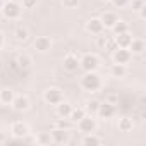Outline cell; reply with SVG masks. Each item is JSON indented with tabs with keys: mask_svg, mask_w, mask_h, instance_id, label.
<instances>
[{
	"mask_svg": "<svg viewBox=\"0 0 146 146\" xmlns=\"http://www.w3.org/2000/svg\"><path fill=\"white\" fill-rule=\"evenodd\" d=\"M137 12H139V17H141V19H146V5H143Z\"/></svg>",
	"mask_w": 146,
	"mask_h": 146,
	"instance_id": "cell-33",
	"label": "cell"
},
{
	"mask_svg": "<svg viewBox=\"0 0 146 146\" xmlns=\"http://www.w3.org/2000/svg\"><path fill=\"white\" fill-rule=\"evenodd\" d=\"M35 48H36L38 52L45 53V52H48V50L52 48V40H50L48 36H38V38L35 40Z\"/></svg>",
	"mask_w": 146,
	"mask_h": 146,
	"instance_id": "cell-13",
	"label": "cell"
},
{
	"mask_svg": "<svg viewBox=\"0 0 146 146\" xmlns=\"http://www.w3.org/2000/svg\"><path fill=\"white\" fill-rule=\"evenodd\" d=\"M132 5V11H139L143 5H144V0H132V2H129Z\"/></svg>",
	"mask_w": 146,
	"mask_h": 146,
	"instance_id": "cell-31",
	"label": "cell"
},
{
	"mask_svg": "<svg viewBox=\"0 0 146 146\" xmlns=\"http://www.w3.org/2000/svg\"><path fill=\"white\" fill-rule=\"evenodd\" d=\"M4 4H5V2H4V0H0V9H2V7H4Z\"/></svg>",
	"mask_w": 146,
	"mask_h": 146,
	"instance_id": "cell-36",
	"label": "cell"
},
{
	"mask_svg": "<svg viewBox=\"0 0 146 146\" xmlns=\"http://www.w3.org/2000/svg\"><path fill=\"white\" fill-rule=\"evenodd\" d=\"M131 58H132V53L129 52V48H120V46H117V48L113 50V62H115V64H124V65H127V64L131 62Z\"/></svg>",
	"mask_w": 146,
	"mask_h": 146,
	"instance_id": "cell-6",
	"label": "cell"
},
{
	"mask_svg": "<svg viewBox=\"0 0 146 146\" xmlns=\"http://www.w3.org/2000/svg\"><path fill=\"white\" fill-rule=\"evenodd\" d=\"M4 2H9V0H4Z\"/></svg>",
	"mask_w": 146,
	"mask_h": 146,
	"instance_id": "cell-37",
	"label": "cell"
},
{
	"mask_svg": "<svg viewBox=\"0 0 146 146\" xmlns=\"http://www.w3.org/2000/svg\"><path fill=\"white\" fill-rule=\"evenodd\" d=\"M0 11H2V14H4V17H5V19L14 21V19H19V17H21L23 7H21L17 2H14V0H9V2H5V4H4V7L0 9Z\"/></svg>",
	"mask_w": 146,
	"mask_h": 146,
	"instance_id": "cell-2",
	"label": "cell"
},
{
	"mask_svg": "<svg viewBox=\"0 0 146 146\" xmlns=\"http://www.w3.org/2000/svg\"><path fill=\"white\" fill-rule=\"evenodd\" d=\"M23 7L24 9H35L36 7V0H23Z\"/></svg>",
	"mask_w": 146,
	"mask_h": 146,
	"instance_id": "cell-32",
	"label": "cell"
},
{
	"mask_svg": "<svg viewBox=\"0 0 146 146\" xmlns=\"http://www.w3.org/2000/svg\"><path fill=\"white\" fill-rule=\"evenodd\" d=\"M112 29H113V33H115V35H120V33L129 31V24H127L125 21H117V23L112 26Z\"/></svg>",
	"mask_w": 146,
	"mask_h": 146,
	"instance_id": "cell-24",
	"label": "cell"
},
{
	"mask_svg": "<svg viewBox=\"0 0 146 146\" xmlns=\"http://www.w3.org/2000/svg\"><path fill=\"white\" fill-rule=\"evenodd\" d=\"M17 65L23 67V69L29 67V65H31V57H29L28 53H21V55H17Z\"/></svg>",
	"mask_w": 146,
	"mask_h": 146,
	"instance_id": "cell-25",
	"label": "cell"
},
{
	"mask_svg": "<svg viewBox=\"0 0 146 146\" xmlns=\"http://www.w3.org/2000/svg\"><path fill=\"white\" fill-rule=\"evenodd\" d=\"M62 65H64V69H65L67 72H76V70L79 69V58H78L76 55L69 53V55H65V57H64Z\"/></svg>",
	"mask_w": 146,
	"mask_h": 146,
	"instance_id": "cell-10",
	"label": "cell"
},
{
	"mask_svg": "<svg viewBox=\"0 0 146 146\" xmlns=\"http://www.w3.org/2000/svg\"><path fill=\"white\" fill-rule=\"evenodd\" d=\"M86 115V110L84 108H74V107H72V110H70V113H69V120L70 122H78V120H81L83 117Z\"/></svg>",
	"mask_w": 146,
	"mask_h": 146,
	"instance_id": "cell-22",
	"label": "cell"
},
{
	"mask_svg": "<svg viewBox=\"0 0 146 146\" xmlns=\"http://www.w3.org/2000/svg\"><path fill=\"white\" fill-rule=\"evenodd\" d=\"M131 41H132V36H131V33H129V31L120 33V35H115V45H117V46H120V48H127Z\"/></svg>",
	"mask_w": 146,
	"mask_h": 146,
	"instance_id": "cell-14",
	"label": "cell"
},
{
	"mask_svg": "<svg viewBox=\"0 0 146 146\" xmlns=\"http://www.w3.org/2000/svg\"><path fill=\"white\" fill-rule=\"evenodd\" d=\"M83 144H84V146H98V144H102V137L95 136L93 132L84 134V137H83Z\"/></svg>",
	"mask_w": 146,
	"mask_h": 146,
	"instance_id": "cell-20",
	"label": "cell"
},
{
	"mask_svg": "<svg viewBox=\"0 0 146 146\" xmlns=\"http://www.w3.org/2000/svg\"><path fill=\"white\" fill-rule=\"evenodd\" d=\"M129 2H131V0H112V4H113L115 7H119V9L127 7V5H129Z\"/></svg>",
	"mask_w": 146,
	"mask_h": 146,
	"instance_id": "cell-30",
	"label": "cell"
},
{
	"mask_svg": "<svg viewBox=\"0 0 146 146\" xmlns=\"http://www.w3.org/2000/svg\"><path fill=\"white\" fill-rule=\"evenodd\" d=\"M50 136H52V141H53V143H57V144H64V143L69 141V129L55 127V129L50 132Z\"/></svg>",
	"mask_w": 146,
	"mask_h": 146,
	"instance_id": "cell-9",
	"label": "cell"
},
{
	"mask_svg": "<svg viewBox=\"0 0 146 146\" xmlns=\"http://www.w3.org/2000/svg\"><path fill=\"white\" fill-rule=\"evenodd\" d=\"M11 105H12V108H14L16 112H24V110L29 108V100H28V96H24V95H16Z\"/></svg>",
	"mask_w": 146,
	"mask_h": 146,
	"instance_id": "cell-11",
	"label": "cell"
},
{
	"mask_svg": "<svg viewBox=\"0 0 146 146\" xmlns=\"http://www.w3.org/2000/svg\"><path fill=\"white\" fill-rule=\"evenodd\" d=\"M76 124H78L79 132H83V134L95 132V129H96V119H93V115H88V113H86L81 120H78Z\"/></svg>",
	"mask_w": 146,
	"mask_h": 146,
	"instance_id": "cell-4",
	"label": "cell"
},
{
	"mask_svg": "<svg viewBox=\"0 0 146 146\" xmlns=\"http://www.w3.org/2000/svg\"><path fill=\"white\" fill-rule=\"evenodd\" d=\"M110 74H112L113 78H124V76L127 74V67H125L124 64H113L112 69H110Z\"/></svg>",
	"mask_w": 146,
	"mask_h": 146,
	"instance_id": "cell-18",
	"label": "cell"
},
{
	"mask_svg": "<svg viewBox=\"0 0 146 146\" xmlns=\"http://www.w3.org/2000/svg\"><path fill=\"white\" fill-rule=\"evenodd\" d=\"M100 65V60L95 53H86L83 55V58H79V69H83L84 72H93L96 70Z\"/></svg>",
	"mask_w": 146,
	"mask_h": 146,
	"instance_id": "cell-3",
	"label": "cell"
},
{
	"mask_svg": "<svg viewBox=\"0 0 146 146\" xmlns=\"http://www.w3.org/2000/svg\"><path fill=\"white\" fill-rule=\"evenodd\" d=\"M4 143H5V134L0 131V144H4Z\"/></svg>",
	"mask_w": 146,
	"mask_h": 146,
	"instance_id": "cell-34",
	"label": "cell"
},
{
	"mask_svg": "<svg viewBox=\"0 0 146 146\" xmlns=\"http://www.w3.org/2000/svg\"><path fill=\"white\" fill-rule=\"evenodd\" d=\"M35 141H36V143H40V144H50V143H53V141H52L50 132H41V134H38V137H36Z\"/></svg>",
	"mask_w": 146,
	"mask_h": 146,
	"instance_id": "cell-26",
	"label": "cell"
},
{
	"mask_svg": "<svg viewBox=\"0 0 146 146\" xmlns=\"http://www.w3.org/2000/svg\"><path fill=\"white\" fill-rule=\"evenodd\" d=\"M86 29H88L91 35H102L103 29H105V26L102 24L100 17H93V19H90V21L86 23Z\"/></svg>",
	"mask_w": 146,
	"mask_h": 146,
	"instance_id": "cell-12",
	"label": "cell"
},
{
	"mask_svg": "<svg viewBox=\"0 0 146 146\" xmlns=\"http://www.w3.org/2000/svg\"><path fill=\"white\" fill-rule=\"evenodd\" d=\"M98 107H100V102H98V100H90V102L86 103L84 110H86V113H88V115H96Z\"/></svg>",
	"mask_w": 146,
	"mask_h": 146,
	"instance_id": "cell-23",
	"label": "cell"
},
{
	"mask_svg": "<svg viewBox=\"0 0 146 146\" xmlns=\"http://www.w3.org/2000/svg\"><path fill=\"white\" fill-rule=\"evenodd\" d=\"M43 98H45V102L50 103V105H58V103L64 100V95H62V91H60L58 88H48V90L43 93Z\"/></svg>",
	"mask_w": 146,
	"mask_h": 146,
	"instance_id": "cell-5",
	"label": "cell"
},
{
	"mask_svg": "<svg viewBox=\"0 0 146 146\" xmlns=\"http://www.w3.org/2000/svg\"><path fill=\"white\" fill-rule=\"evenodd\" d=\"M70 110H72V105L70 103H67V102H60L58 105H57V113H58V117H69V113H70Z\"/></svg>",
	"mask_w": 146,
	"mask_h": 146,
	"instance_id": "cell-19",
	"label": "cell"
},
{
	"mask_svg": "<svg viewBox=\"0 0 146 146\" xmlns=\"http://www.w3.org/2000/svg\"><path fill=\"white\" fill-rule=\"evenodd\" d=\"M127 48H129V52H131L132 55H141L146 46H144V41H143V40H134V38H132V41L129 43Z\"/></svg>",
	"mask_w": 146,
	"mask_h": 146,
	"instance_id": "cell-16",
	"label": "cell"
},
{
	"mask_svg": "<svg viewBox=\"0 0 146 146\" xmlns=\"http://www.w3.org/2000/svg\"><path fill=\"white\" fill-rule=\"evenodd\" d=\"M16 40H17V41H24V40H28V29H26V28H19V29H16Z\"/></svg>",
	"mask_w": 146,
	"mask_h": 146,
	"instance_id": "cell-27",
	"label": "cell"
},
{
	"mask_svg": "<svg viewBox=\"0 0 146 146\" xmlns=\"http://www.w3.org/2000/svg\"><path fill=\"white\" fill-rule=\"evenodd\" d=\"M2 45H4V35L0 33V48H2Z\"/></svg>",
	"mask_w": 146,
	"mask_h": 146,
	"instance_id": "cell-35",
	"label": "cell"
},
{
	"mask_svg": "<svg viewBox=\"0 0 146 146\" xmlns=\"http://www.w3.org/2000/svg\"><path fill=\"white\" fill-rule=\"evenodd\" d=\"M117 127H119L120 132H131L132 127H134V122H132V119H129V117H122V119H119Z\"/></svg>",
	"mask_w": 146,
	"mask_h": 146,
	"instance_id": "cell-17",
	"label": "cell"
},
{
	"mask_svg": "<svg viewBox=\"0 0 146 146\" xmlns=\"http://www.w3.org/2000/svg\"><path fill=\"white\" fill-rule=\"evenodd\" d=\"M100 21H102V24H103L105 28H112V26L119 21V17H117L115 12H103L102 17H100Z\"/></svg>",
	"mask_w": 146,
	"mask_h": 146,
	"instance_id": "cell-15",
	"label": "cell"
},
{
	"mask_svg": "<svg viewBox=\"0 0 146 146\" xmlns=\"http://www.w3.org/2000/svg\"><path fill=\"white\" fill-rule=\"evenodd\" d=\"M103 2H108V0H103Z\"/></svg>",
	"mask_w": 146,
	"mask_h": 146,
	"instance_id": "cell-38",
	"label": "cell"
},
{
	"mask_svg": "<svg viewBox=\"0 0 146 146\" xmlns=\"http://www.w3.org/2000/svg\"><path fill=\"white\" fill-rule=\"evenodd\" d=\"M62 4L65 9H74V7H78L79 0H62Z\"/></svg>",
	"mask_w": 146,
	"mask_h": 146,
	"instance_id": "cell-29",
	"label": "cell"
},
{
	"mask_svg": "<svg viewBox=\"0 0 146 146\" xmlns=\"http://www.w3.org/2000/svg\"><path fill=\"white\" fill-rule=\"evenodd\" d=\"M96 115H98L100 119H110V117H113V115H115V105L110 103V102H103V103H100Z\"/></svg>",
	"mask_w": 146,
	"mask_h": 146,
	"instance_id": "cell-8",
	"label": "cell"
},
{
	"mask_svg": "<svg viewBox=\"0 0 146 146\" xmlns=\"http://www.w3.org/2000/svg\"><path fill=\"white\" fill-rule=\"evenodd\" d=\"M16 93L12 90H2L0 91V103H4V105H11L12 100H14Z\"/></svg>",
	"mask_w": 146,
	"mask_h": 146,
	"instance_id": "cell-21",
	"label": "cell"
},
{
	"mask_svg": "<svg viewBox=\"0 0 146 146\" xmlns=\"http://www.w3.org/2000/svg\"><path fill=\"white\" fill-rule=\"evenodd\" d=\"M81 86H83V90H86V91H98L100 88H102V78L96 74V70H93V72H86L84 74V78L81 79Z\"/></svg>",
	"mask_w": 146,
	"mask_h": 146,
	"instance_id": "cell-1",
	"label": "cell"
},
{
	"mask_svg": "<svg viewBox=\"0 0 146 146\" xmlns=\"http://www.w3.org/2000/svg\"><path fill=\"white\" fill-rule=\"evenodd\" d=\"M70 120L69 119H65V117H60V120H57L55 122V127H60V129H70Z\"/></svg>",
	"mask_w": 146,
	"mask_h": 146,
	"instance_id": "cell-28",
	"label": "cell"
},
{
	"mask_svg": "<svg viewBox=\"0 0 146 146\" xmlns=\"http://www.w3.org/2000/svg\"><path fill=\"white\" fill-rule=\"evenodd\" d=\"M11 134L14 136V137H17V139H24L28 134H29V127H28V124H24V122H14L12 125H11Z\"/></svg>",
	"mask_w": 146,
	"mask_h": 146,
	"instance_id": "cell-7",
	"label": "cell"
}]
</instances>
